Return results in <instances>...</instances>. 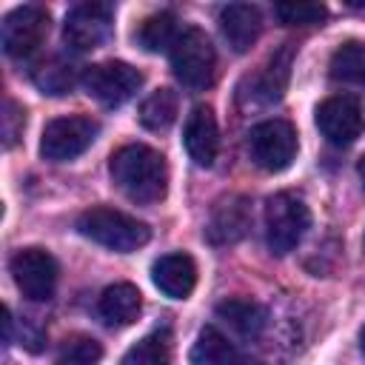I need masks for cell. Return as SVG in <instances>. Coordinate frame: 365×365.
I'll list each match as a JSON object with an SVG mask.
<instances>
[{
    "instance_id": "obj_16",
    "label": "cell",
    "mask_w": 365,
    "mask_h": 365,
    "mask_svg": "<svg viewBox=\"0 0 365 365\" xmlns=\"http://www.w3.org/2000/svg\"><path fill=\"white\" fill-rule=\"evenodd\" d=\"M143 308V294L131 282H114L100 294L97 311L111 328H125L140 317Z\"/></svg>"
},
{
    "instance_id": "obj_22",
    "label": "cell",
    "mask_w": 365,
    "mask_h": 365,
    "mask_svg": "<svg viewBox=\"0 0 365 365\" xmlns=\"http://www.w3.org/2000/svg\"><path fill=\"white\" fill-rule=\"evenodd\" d=\"M177 94L171 88H157L151 91L143 106H140V123L151 131H163L177 120Z\"/></svg>"
},
{
    "instance_id": "obj_12",
    "label": "cell",
    "mask_w": 365,
    "mask_h": 365,
    "mask_svg": "<svg viewBox=\"0 0 365 365\" xmlns=\"http://www.w3.org/2000/svg\"><path fill=\"white\" fill-rule=\"evenodd\" d=\"M248 228H251V205L245 197L231 194L214 205L208 225H205V237L214 245H231L242 240Z\"/></svg>"
},
{
    "instance_id": "obj_26",
    "label": "cell",
    "mask_w": 365,
    "mask_h": 365,
    "mask_svg": "<svg viewBox=\"0 0 365 365\" xmlns=\"http://www.w3.org/2000/svg\"><path fill=\"white\" fill-rule=\"evenodd\" d=\"M274 14L285 26H317L325 20L328 9L322 3H277Z\"/></svg>"
},
{
    "instance_id": "obj_14",
    "label": "cell",
    "mask_w": 365,
    "mask_h": 365,
    "mask_svg": "<svg viewBox=\"0 0 365 365\" xmlns=\"http://www.w3.org/2000/svg\"><path fill=\"white\" fill-rule=\"evenodd\" d=\"M151 279L165 297L185 299L197 285V262L182 251L165 254L151 265Z\"/></svg>"
},
{
    "instance_id": "obj_27",
    "label": "cell",
    "mask_w": 365,
    "mask_h": 365,
    "mask_svg": "<svg viewBox=\"0 0 365 365\" xmlns=\"http://www.w3.org/2000/svg\"><path fill=\"white\" fill-rule=\"evenodd\" d=\"M23 125H26V111L11 97H6V103H3V145L6 148H11L20 140Z\"/></svg>"
},
{
    "instance_id": "obj_25",
    "label": "cell",
    "mask_w": 365,
    "mask_h": 365,
    "mask_svg": "<svg viewBox=\"0 0 365 365\" xmlns=\"http://www.w3.org/2000/svg\"><path fill=\"white\" fill-rule=\"evenodd\" d=\"M34 83L43 94H51V97H60V94H68L71 86H74V71L71 66H66L63 60H48L43 63L37 71H34Z\"/></svg>"
},
{
    "instance_id": "obj_18",
    "label": "cell",
    "mask_w": 365,
    "mask_h": 365,
    "mask_svg": "<svg viewBox=\"0 0 365 365\" xmlns=\"http://www.w3.org/2000/svg\"><path fill=\"white\" fill-rule=\"evenodd\" d=\"M217 317H220L222 322H228V325H231L237 334H242V336H257V334L265 328V322H268L265 308H262L259 302L242 299V297L222 299V302L217 305Z\"/></svg>"
},
{
    "instance_id": "obj_17",
    "label": "cell",
    "mask_w": 365,
    "mask_h": 365,
    "mask_svg": "<svg viewBox=\"0 0 365 365\" xmlns=\"http://www.w3.org/2000/svg\"><path fill=\"white\" fill-rule=\"evenodd\" d=\"M191 365H248V359L240 354V348L234 342H228L225 334H220L214 325H205L191 351H188Z\"/></svg>"
},
{
    "instance_id": "obj_1",
    "label": "cell",
    "mask_w": 365,
    "mask_h": 365,
    "mask_svg": "<svg viewBox=\"0 0 365 365\" xmlns=\"http://www.w3.org/2000/svg\"><path fill=\"white\" fill-rule=\"evenodd\" d=\"M114 185L134 202H160L168 188V168L165 157L151 145L131 143L111 154L108 163Z\"/></svg>"
},
{
    "instance_id": "obj_24",
    "label": "cell",
    "mask_w": 365,
    "mask_h": 365,
    "mask_svg": "<svg viewBox=\"0 0 365 365\" xmlns=\"http://www.w3.org/2000/svg\"><path fill=\"white\" fill-rule=\"evenodd\" d=\"M103 359V345L91 336H68L60 351H57V359L54 365H97Z\"/></svg>"
},
{
    "instance_id": "obj_7",
    "label": "cell",
    "mask_w": 365,
    "mask_h": 365,
    "mask_svg": "<svg viewBox=\"0 0 365 365\" xmlns=\"http://www.w3.org/2000/svg\"><path fill=\"white\" fill-rule=\"evenodd\" d=\"M97 137V123L86 114L57 117L43 128L40 137V157L48 163H66L80 157Z\"/></svg>"
},
{
    "instance_id": "obj_21",
    "label": "cell",
    "mask_w": 365,
    "mask_h": 365,
    "mask_svg": "<svg viewBox=\"0 0 365 365\" xmlns=\"http://www.w3.org/2000/svg\"><path fill=\"white\" fill-rule=\"evenodd\" d=\"M177 17L171 11H157L151 17H145L137 29V43L145 51H171V46L177 43Z\"/></svg>"
},
{
    "instance_id": "obj_20",
    "label": "cell",
    "mask_w": 365,
    "mask_h": 365,
    "mask_svg": "<svg viewBox=\"0 0 365 365\" xmlns=\"http://www.w3.org/2000/svg\"><path fill=\"white\" fill-rule=\"evenodd\" d=\"M331 77L336 83L365 86V43L348 40L331 54Z\"/></svg>"
},
{
    "instance_id": "obj_29",
    "label": "cell",
    "mask_w": 365,
    "mask_h": 365,
    "mask_svg": "<svg viewBox=\"0 0 365 365\" xmlns=\"http://www.w3.org/2000/svg\"><path fill=\"white\" fill-rule=\"evenodd\" d=\"M356 174H359V180H362V185H365V154L356 160Z\"/></svg>"
},
{
    "instance_id": "obj_2",
    "label": "cell",
    "mask_w": 365,
    "mask_h": 365,
    "mask_svg": "<svg viewBox=\"0 0 365 365\" xmlns=\"http://www.w3.org/2000/svg\"><path fill=\"white\" fill-rule=\"evenodd\" d=\"M77 231L83 237H88L91 242L106 245L120 254L137 251L151 240V231L145 222H140L137 217H128L117 208H106V205L83 211L77 217Z\"/></svg>"
},
{
    "instance_id": "obj_8",
    "label": "cell",
    "mask_w": 365,
    "mask_h": 365,
    "mask_svg": "<svg viewBox=\"0 0 365 365\" xmlns=\"http://www.w3.org/2000/svg\"><path fill=\"white\" fill-rule=\"evenodd\" d=\"M317 128L331 145H351L365 128L362 103L354 94H334L317 106Z\"/></svg>"
},
{
    "instance_id": "obj_30",
    "label": "cell",
    "mask_w": 365,
    "mask_h": 365,
    "mask_svg": "<svg viewBox=\"0 0 365 365\" xmlns=\"http://www.w3.org/2000/svg\"><path fill=\"white\" fill-rule=\"evenodd\" d=\"M359 345H362V354H365V328H362V334H359Z\"/></svg>"
},
{
    "instance_id": "obj_11",
    "label": "cell",
    "mask_w": 365,
    "mask_h": 365,
    "mask_svg": "<svg viewBox=\"0 0 365 365\" xmlns=\"http://www.w3.org/2000/svg\"><path fill=\"white\" fill-rule=\"evenodd\" d=\"M48 34V11L43 6H20L3 20V48L9 57H29Z\"/></svg>"
},
{
    "instance_id": "obj_15",
    "label": "cell",
    "mask_w": 365,
    "mask_h": 365,
    "mask_svg": "<svg viewBox=\"0 0 365 365\" xmlns=\"http://www.w3.org/2000/svg\"><path fill=\"white\" fill-rule=\"evenodd\" d=\"M220 31H222L225 43L237 54H242L257 43V37L262 31V14L251 3H231L220 11Z\"/></svg>"
},
{
    "instance_id": "obj_10",
    "label": "cell",
    "mask_w": 365,
    "mask_h": 365,
    "mask_svg": "<svg viewBox=\"0 0 365 365\" xmlns=\"http://www.w3.org/2000/svg\"><path fill=\"white\" fill-rule=\"evenodd\" d=\"M114 9L108 3H80L66 14L63 40L74 51H91L111 34Z\"/></svg>"
},
{
    "instance_id": "obj_4",
    "label": "cell",
    "mask_w": 365,
    "mask_h": 365,
    "mask_svg": "<svg viewBox=\"0 0 365 365\" xmlns=\"http://www.w3.org/2000/svg\"><path fill=\"white\" fill-rule=\"evenodd\" d=\"M217 54L202 29H185L180 31L177 43L171 46V68L174 77L188 88H205L214 80Z\"/></svg>"
},
{
    "instance_id": "obj_9",
    "label": "cell",
    "mask_w": 365,
    "mask_h": 365,
    "mask_svg": "<svg viewBox=\"0 0 365 365\" xmlns=\"http://www.w3.org/2000/svg\"><path fill=\"white\" fill-rule=\"evenodd\" d=\"M57 262L43 248H23L11 257V277L23 297L34 302H46L54 297L57 288Z\"/></svg>"
},
{
    "instance_id": "obj_28",
    "label": "cell",
    "mask_w": 365,
    "mask_h": 365,
    "mask_svg": "<svg viewBox=\"0 0 365 365\" xmlns=\"http://www.w3.org/2000/svg\"><path fill=\"white\" fill-rule=\"evenodd\" d=\"M20 339H23L20 345H23V348H29V351H34V354L43 348V334H40L37 328L26 325V322H23V328H20Z\"/></svg>"
},
{
    "instance_id": "obj_3",
    "label": "cell",
    "mask_w": 365,
    "mask_h": 365,
    "mask_svg": "<svg viewBox=\"0 0 365 365\" xmlns=\"http://www.w3.org/2000/svg\"><path fill=\"white\" fill-rule=\"evenodd\" d=\"M311 228V211L302 202V197L291 191H279L268 197L265 202V242L274 254H288L294 251L305 231Z\"/></svg>"
},
{
    "instance_id": "obj_5",
    "label": "cell",
    "mask_w": 365,
    "mask_h": 365,
    "mask_svg": "<svg viewBox=\"0 0 365 365\" xmlns=\"http://www.w3.org/2000/svg\"><path fill=\"white\" fill-rule=\"evenodd\" d=\"M80 83H83V91L88 97H94L97 103H103V106H123L143 86V74L134 66L123 63V60H106V63L88 66L83 71Z\"/></svg>"
},
{
    "instance_id": "obj_19",
    "label": "cell",
    "mask_w": 365,
    "mask_h": 365,
    "mask_svg": "<svg viewBox=\"0 0 365 365\" xmlns=\"http://www.w3.org/2000/svg\"><path fill=\"white\" fill-rule=\"evenodd\" d=\"M288 74H291V48H282L254 77V97H259L262 103L279 100L282 91H285V86H288Z\"/></svg>"
},
{
    "instance_id": "obj_6",
    "label": "cell",
    "mask_w": 365,
    "mask_h": 365,
    "mask_svg": "<svg viewBox=\"0 0 365 365\" xmlns=\"http://www.w3.org/2000/svg\"><path fill=\"white\" fill-rule=\"evenodd\" d=\"M248 154L265 171H285L297 157V131L288 120H262L248 131Z\"/></svg>"
},
{
    "instance_id": "obj_23",
    "label": "cell",
    "mask_w": 365,
    "mask_h": 365,
    "mask_svg": "<svg viewBox=\"0 0 365 365\" xmlns=\"http://www.w3.org/2000/svg\"><path fill=\"white\" fill-rule=\"evenodd\" d=\"M120 365H171V348L163 334H148L137 345H131Z\"/></svg>"
},
{
    "instance_id": "obj_13",
    "label": "cell",
    "mask_w": 365,
    "mask_h": 365,
    "mask_svg": "<svg viewBox=\"0 0 365 365\" xmlns=\"http://www.w3.org/2000/svg\"><path fill=\"white\" fill-rule=\"evenodd\" d=\"M182 143H185V151L188 157L208 168L214 160H217V151H220V128H217V117L208 106H197L188 120H185V131H182Z\"/></svg>"
}]
</instances>
